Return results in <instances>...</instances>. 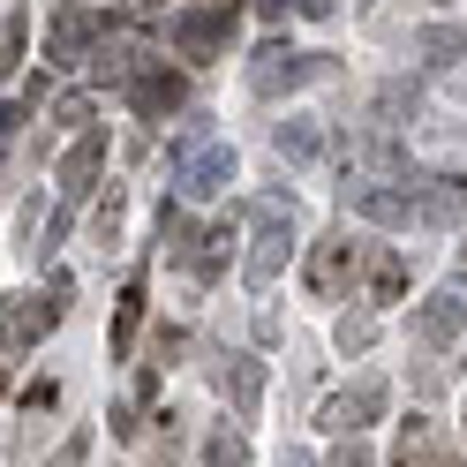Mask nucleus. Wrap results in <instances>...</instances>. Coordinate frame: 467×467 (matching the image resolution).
<instances>
[{
	"label": "nucleus",
	"mask_w": 467,
	"mask_h": 467,
	"mask_svg": "<svg viewBox=\"0 0 467 467\" xmlns=\"http://www.w3.org/2000/svg\"><path fill=\"white\" fill-rule=\"evenodd\" d=\"M68 279H46V295H0V355H23V347H38L53 325L68 317Z\"/></svg>",
	"instance_id": "nucleus-1"
},
{
	"label": "nucleus",
	"mask_w": 467,
	"mask_h": 467,
	"mask_svg": "<svg viewBox=\"0 0 467 467\" xmlns=\"http://www.w3.org/2000/svg\"><path fill=\"white\" fill-rule=\"evenodd\" d=\"M226 182H234L226 136H189L173 151V189H182V203H212V196H226Z\"/></svg>",
	"instance_id": "nucleus-2"
},
{
	"label": "nucleus",
	"mask_w": 467,
	"mask_h": 467,
	"mask_svg": "<svg viewBox=\"0 0 467 467\" xmlns=\"http://www.w3.org/2000/svg\"><path fill=\"white\" fill-rule=\"evenodd\" d=\"M249 212H256V249H249L242 279H249V286H272V279L286 272V249H295V203H286V196H265V203H249Z\"/></svg>",
	"instance_id": "nucleus-3"
},
{
	"label": "nucleus",
	"mask_w": 467,
	"mask_h": 467,
	"mask_svg": "<svg viewBox=\"0 0 467 467\" xmlns=\"http://www.w3.org/2000/svg\"><path fill=\"white\" fill-rule=\"evenodd\" d=\"M347 212L369 226H407L415 219V182L407 173H355L347 182Z\"/></svg>",
	"instance_id": "nucleus-4"
},
{
	"label": "nucleus",
	"mask_w": 467,
	"mask_h": 467,
	"mask_svg": "<svg viewBox=\"0 0 467 467\" xmlns=\"http://www.w3.org/2000/svg\"><path fill=\"white\" fill-rule=\"evenodd\" d=\"M226 31H234V8H226V0H203V8L173 16V53H182V61H219Z\"/></svg>",
	"instance_id": "nucleus-5"
},
{
	"label": "nucleus",
	"mask_w": 467,
	"mask_h": 467,
	"mask_svg": "<svg viewBox=\"0 0 467 467\" xmlns=\"http://www.w3.org/2000/svg\"><path fill=\"white\" fill-rule=\"evenodd\" d=\"M392 467H467V452L445 437V422L407 415V422H400V445H392Z\"/></svg>",
	"instance_id": "nucleus-6"
},
{
	"label": "nucleus",
	"mask_w": 467,
	"mask_h": 467,
	"mask_svg": "<svg viewBox=\"0 0 467 467\" xmlns=\"http://www.w3.org/2000/svg\"><path fill=\"white\" fill-rule=\"evenodd\" d=\"M377 415H385V377H355L347 392L325 400V415H317V422H325L332 437H362Z\"/></svg>",
	"instance_id": "nucleus-7"
},
{
	"label": "nucleus",
	"mask_w": 467,
	"mask_h": 467,
	"mask_svg": "<svg viewBox=\"0 0 467 467\" xmlns=\"http://www.w3.org/2000/svg\"><path fill=\"white\" fill-rule=\"evenodd\" d=\"M355 272H362V242L325 234V242H317V256H309V295H317V302H339L347 286H355Z\"/></svg>",
	"instance_id": "nucleus-8"
},
{
	"label": "nucleus",
	"mask_w": 467,
	"mask_h": 467,
	"mask_svg": "<svg viewBox=\"0 0 467 467\" xmlns=\"http://www.w3.org/2000/svg\"><path fill=\"white\" fill-rule=\"evenodd\" d=\"M121 83H129V106L143 113V121H166V113L189 99V91H182V76H173L166 61H136V68H129Z\"/></svg>",
	"instance_id": "nucleus-9"
},
{
	"label": "nucleus",
	"mask_w": 467,
	"mask_h": 467,
	"mask_svg": "<svg viewBox=\"0 0 467 467\" xmlns=\"http://www.w3.org/2000/svg\"><path fill=\"white\" fill-rule=\"evenodd\" d=\"M407 332H415V347H452V339L467 332V295H460V286L430 295L415 317H407Z\"/></svg>",
	"instance_id": "nucleus-10"
},
{
	"label": "nucleus",
	"mask_w": 467,
	"mask_h": 467,
	"mask_svg": "<svg viewBox=\"0 0 467 467\" xmlns=\"http://www.w3.org/2000/svg\"><path fill=\"white\" fill-rule=\"evenodd\" d=\"M317 76V53H295V46H265L256 53V68H249V91L256 99H279V91H295V83Z\"/></svg>",
	"instance_id": "nucleus-11"
},
{
	"label": "nucleus",
	"mask_w": 467,
	"mask_h": 467,
	"mask_svg": "<svg viewBox=\"0 0 467 467\" xmlns=\"http://www.w3.org/2000/svg\"><path fill=\"white\" fill-rule=\"evenodd\" d=\"M99 173H106V136H76L68 159H61V212H76L99 189Z\"/></svg>",
	"instance_id": "nucleus-12"
},
{
	"label": "nucleus",
	"mask_w": 467,
	"mask_h": 467,
	"mask_svg": "<svg viewBox=\"0 0 467 467\" xmlns=\"http://www.w3.org/2000/svg\"><path fill=\"white\" fill-rule=\"evenodd\" d=\"M415 219L422 226H467V173H430L415 189Z\"/></svg>",
	"instance_id": "nucleus-13"
},
{
	"label": "nucleus",
	"mask_w": 467,
	"mask_h": 467,
	"mask_svg": "<svg viewBox=\"0 0 467 467\" xmlns=\"http://www.w3.org/2000/svg\"><path fill=\"white\" fill-rule=\"evenodd\" d=\"M212 377H219V392H226L234 407H242V415H256V400H265V362H249V355H226Z\"/></svg>",
	"instance_id": "nucleus-14"
},
{
	"label": "nucleus",
	"mask_w": 467,
	"mask_h": 467,
	"mask_svg": "<svg viewBox=\"0 0 467 467\" xmlns=\"http://www.w3.org/2000/svg\"><path fill=\"white\" fill-rule=\"evenodd\" d=\"M415 61L460 68V61H467V23H422V31H415Z\"/></svg>",
	"instance_id": "nucleus-15"
},
{
	"label": "nucleus",
	"mask_w": 467,
	"mask_h": 467,
	"mask_svg": "<svg viewBox=\"0 0 467 467\" xmlns=\"http://www.w3.org/2000/svg\"><path fill=\"white\" fill-rule=\"evenodd\" d=\"M99 31H106V16H91V8H68L61 23H53V68H68V61H76V53L91 46Z\"/></svg>",
	"instance_id": "nucleus-16"
},
{
	"label": "nucleus",
	"mask_w": 467,
	"mask_h": 467,
	"mask_svg": "<svg viewBox=\"0 0 467 467\" xmlns=\"http://www.w3.org/2000/svg\"><path fill=\"white\" fill-rule=\"evenodd\" d=\"M400 295H407V256H400V249H377V256H369V302L385 309V302H400Z\"/></svg>",
	"instance_id": "nucleus-17"
},
{
	"label": "nucleus",
	"mask_w": 467,
	"mask_h": 467,
	"mask_svg": "<svg viewBox=\"0 0 467 467\" xmlns=\"http://www.w3.org/2000/svg\"><path fill=\"white\" fill-rule=\"evenodd\" d=\"M203 467H249V437H242V422H219L212 437H203Z\"/></svg>",
	"instance_id": "nucleus-18"
},
{
	"label": "nucleus",
	"mask_w": 467,
	"mask_h": 467,
	"mask_svg": "<svg viewBox=\"0 0 467 467\" xmlns=\"http://www.w3.org/2000/svg\"><path fill=\"white\" fill-rule=\"evenodd\" d=\"M136 325H143V279L121 286V309H113V355H129V347H136Z\"/></svg>",
	"instance_id": "nucleus-19"
},
{
	"label": "nucleus",
	"mask_w": 467,
	"mask_h": 467,
	"mask_svg": "<svg viewBox=\"0 0 467 467\" xmlns=\"http://www.w3.org/2000/svg\"><path fill=\"white\" fill-rule=\"evenodd\" d=\"M279 151L286 159H317V151H325V129H317V121H286L279 129Z\"/></svg>",
	"instance_id": "nucleus-20"
},
{
	"label": "nucleus",
	"mask_w": 467,
	"mask_h": 467,
	"mask_svg": "<svg viewBox=\"0 0 467 467\" xmlns=\"http://www.w3.org/2000/svg\"><path fill=\"white\" fill-rule=\"evenodd\" d=\"M16 53H23V16H8V23H0V76L16 68Z\"/></svg>",
	"instance_id": "nucleus-21"
},
{
	"label": "nucleus",
	"mask_w": 467,
	"mask_h": 467,
	"mask_svg": "<svg viewBox=\"0 0 467 467\" xmlns=\"http://www.w3.org/2000/svg\"><path fill=\"white\" fill-rule=\"evenodd\" d=\"M369 339H377V325H369V317H347V325H339V347H347V355H362Z\"/></svg>",
	"instance_id": "nucleus-22"
},
{
	"label": "nucleus",
	"mask_w": 467,
	"mask_h": 467,
	"mask_svg": "<svg viewBox=\"0 0 467 467\" xmlns=\"http://www.w3.org/2000/svg\"><path fill=\"white\" fill-rule=\"evenodd\" d=\"M53 121H68V129H83V121H91V99H83V91H68L61 106H53Z\"/></svg>",
	"instance_id": "nucleus-23"
},
{
	"label": "nucleus",
	"mask_w": 467,
	"mask_h": 467,
	"mask_svg": "<svg viewBox=\"0 0 467 467\" xmlns=\"http://www.w3.org/2000/svg\"><path fill=\"white\" fill-rule=\"evenodd\" d=\"M332 467H377V460H369V445H362V437H339V452H332Z\"/></svg>",
	"instance_id": "nucleus-24"
},
{
	"label": "nucleus",
	"mask_w": 467,
	"mask_h": 467,
	"mask_svg": "<svg viewBox=\"0 0 467 467\" xmlns=\"http://www.w3.org/2000/svg\"><path fill=\"white\" fill-rule=\"evenodd\" d=\"M76 460H83V437H76V445H68V452H61V460H53V467H76Z\"/></svg>",
	"instance_id": "nucleus-25"
},
{
	"label": "nucleus",
	"mask_w": 467,
	"mask_h": 467,
	"mask_svg": "<svg viewBox=\"0 0 467 467\" xmlns=\"http://www.w3.org/2000/svg\"><path fill=\"white\" fill-rule=\"evenodd\" d=\"M279 467H317V460H309V452H286V460H279Z\"/></svg>",
	"instance_id": "nucleus-26"
},
{
	"label": "nucleus",
	"mask_w": 467,
	"mask_h": 467,
	"mask_svg": "<svg viewBox=\"0 0 467 467\" xmlns=\"http://www.w3.org/2000/svg\"><path fill=\"white\" fill-rule=\"evenodd\" d=\"M452 83H460V99H467V68H460V76H452Z\"/></svg>",
	"instance_id": "nucleus-27"
},
{
	"label": "nucleus",
	"mask_w": 467,
	"mask_h": 467,
	"mask_svg": "<svg viewBox=\"0 0 467 467\" xmlns=\"http://www.w3.org/2000/svg\"><path fill=\"white\" fill-rule=\"evenodd\" d=\"M460 279H467V242H460Z\"/></svg>",
	"instance_id": "nucleus-28"
},
{
	"label": "nucleus",
	"mask_w": 467,
	"mask_h": 467,
	"mask_svg": "<svg viewBox=\"0 0 467 467\" xmlns=\"http://www.w3.org/2000/svg\"><path fill=\"white\" fill-rule=\"evenodd\" d=\"M0 400H8V369H0Z\"/></svg>",
	"instance_id": "nucleus-29"
},
{
	"label": "nucleus",
	"mask_w": 467,
	"mask_h": 467,
	"mask_svg": "<svg viewBox=\"0 0 467 467\" xmlns=\"http://www.w3.org/2000/svg\"><path fill=\"white\" fill-rule=\"evenodd\" d=\"M226 8H234V0H226Z\"/></svg>",
	"instance_id": "nucleus-30"
}]
</instances>
